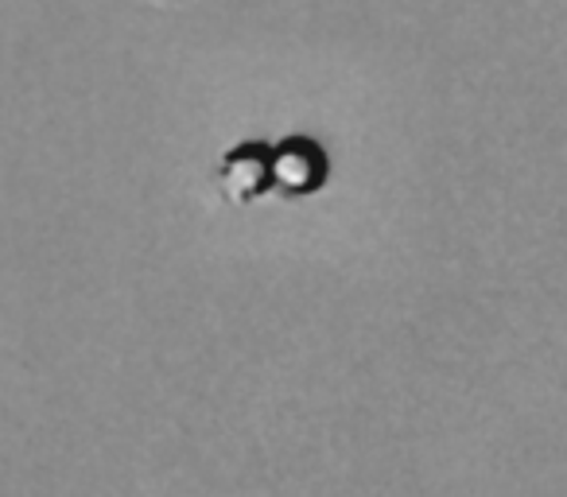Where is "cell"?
<instances>
[{
    "label": "cell",
    "mask_w": 567,
    "mask_h": 497,
    "mask_svg": "<svg viewBox=\"0 0 567 497\" xmlns=\"http://www.w3.org/2000/svg\"><path fill=\"white\" fill-rule=\"evenodd\" d=\"M218 183L226 198L252 203L272 190V144H241L218 167Z\"/></svg>",
    "instance_id": "obj_2"
},
{
    "label": "cell",
    "mask_w": 567,
    "mask_h": 497,
    "mask_svg": "<svg viewBox=\"0 0 567 497\" xmlns=\"http://www.w3.org/2000/svg\"><path fill=\"white\" fill-rule=\"evenodd\" d=\"M327 179V156L308 136H288L272 148V190L280 195H311Z\"/></svg>",
    "instance_id": "obj_1"
},
{
    "label": "cell",
    "mask_w": 567,
    "mask_h": 497,
    "mask_svg": "<svg viewBox=\"0 0 567 497\" xmlns=\"http://www.w3.org/2000/svg\"><path fill=\"white\" fill-rule=\"evenodd\" d=\"M141 4H183V0H141Z\"/></svg>",
    "instance_id": "obj_3"
}]
</instances>
